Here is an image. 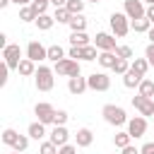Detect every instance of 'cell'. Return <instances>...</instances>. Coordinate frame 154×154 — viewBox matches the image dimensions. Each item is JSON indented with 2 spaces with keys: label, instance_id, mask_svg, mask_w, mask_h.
Here are the masks:
<instances>
[{
  "label": "cell",
  "instance_id": "cell-1",
  "mask_svg": "<svg viewBox=\"0 0 154 154\" xmlns=\"http://www.w3.org/2000/svg\"><path fill=\"white\" fill-rule=\"evenodd\" d=\"M101 116H103V120L108 123V125H116V128H120V125H128V113H125V108L123 106H116V103H106L103 108H101Z\"/></svg>",
  "mask_w": 154,
  "mask_h": 154
},
{
  "label": "cell",
  "instance_id": "cell-2",
  "mask_svg": "<svg viewBox=\"0 0 154 154\" xmlns=\"http://www.w3.org/2000/svg\"><path fill=\"white\" fill-rule=\"evenodd\" d=\"M55 70H51V67H46V65H38L36 67V72H34V84H36V89L38 91H51L53 89V84H55Z\"/></svg>",
  "mask_w": 154,
  "mask_h": 154
},
{
  "label": "cell",
  "instance_id": "cell-3",
  "mask_svg": "<svg viewBox=\"0 0 154 154\" xmlns=\"http://www.w3.org/2000/svg\"><path fill=\"white\" fill-rule=\"evenodd\" d=\"M108 24H111V31H113L118 38L128 36V31H130V17H128L125 12H113L111 19H108Z\"/></svg>",
  "mask_w": 154,
  "mask_h": 154
},
{
  "label": "cell",
  "instance_id": "cell-4",
  "mask_svg": "<svg viewBox=\"0 0 154 154\" xmlns=\"http://www.w3.org/2000/svg\"><path fill=\"white\" fill-rule=\"evenodd\" d=\"M53 70H55V75H60V77H75V75H79V60L63 58V60L55 63Z\"/></svg>",
  "mask_w": 154,
  "mask_h": 154
},
{
  "label": "cell",
  "instance_id": "cell-5",
  "mask_svg": "<svg viewBox=\"0 0 154 154\" xmlns=\"http://www.w3.org/2000/svg\"><path fill=\"white\" fill-rule=\"evenodd\" d=\"M2 58H5V63H7L10 70H17L19 63H22V48H19L17 43H7V46L2 48Z\"/></svg>",
  "mask_w": 154,
  "mask_h": 154
},
{
  "label": "cell",
  "instance_id": "cell-6",
  "mask_svg": "<svg viewBox=\"0 0 154 154\" xmlns=\"http://www.w3.org/2000/svg\"><path fill=\"white\" fill-rule=\"evenodd\" d=\"M87 84L91 91H108L111 89V77L106 72H91L87 77Z\"/></svg>",
  "mask_w": 154,
  "mask_h": 154
},
{
  "label": "cell",
  "instance_id": "cell-7",
  "mask_svg": "<svg viewBox=\"0 0 154 154\" xmlns=\"http://www.w3.org/2000/svg\"><path fill=\"white\" fill-rule=\"evenodd\" d=\"M132 106H135V111H140V116H144V118H152V116H154V99H152V96L137 94V96H132Z\"/></svg>",
  "mask_w": 154,
  "mask_h": 154
},
{
  "label": "cell",
  "instance_id": "cell-8",
  "mask_svg": "<svg viewBox=\"0 0 154 154\" xmlns=\"http://www.w3.org/2000/svg\"><path fill=\"white\" fill-rule=\"evenodd\" d=\"M123 12H125L130 19H140V17H144L147 5H144V0H125V2H123Z\"/></svg>",
  "mask_w": 154,
  "mask_h": 154
},
{
  "label": "cell",
  "instance_id": "cell-9",
  "mask_svg": "<svg viewBox=\"0 0 154 154\" xmlns=\"http://www.w3.org/2000/svg\"><path fill=\"white\" fill-rule=\"evenodd\" d=\"M26 58H31L34 63L48 60V48H46L41 41H29V46H26Z\"/></svg>",
  "mask_w": 154,
  "mask_h": 154
},
{
  "label": "cell",
  "instance_id": "cell-10",
  "mask_svg": "<svg viewBox=\"0 0 154 154\" xmlns=\"http://www.w3.org/2000/svg\"><path fill=\"white\" fill-rule=\"evenodd\" d=\"M128 132L132 135V140L144 137V132H147V118H144V116H135V118H130V120H128Z\"/></svg>",
  "mask_w": 154,
  "mask_h": 154
},
{
  "label": "cell",
  "instance_id": "cell-11",
  "mask_svg": "<svg viewBox=\"0 0 154 154\" xmlns=\"http://www.w3.org/2000/svg\"><path fill=\"white\" fill-rule=\"evenodd\" d=\"M34 116L41 120V123H53V118H55V108L51 106V103H46V101H41V103H36L34 106Z\"/></svg>",
  "mask_w": 154,
  "mask_h": 154
},
{
  "label": "cell",
  "instance_id": "cell-12",
  "mask_svg": "<svg viewBox=\"0 0 154 154\" xmlns=\"http://www.w3.org/2000/svg\"><path fill=\"white\" fill-rule=\"evenodd\" d=\"M94 46L99 48V51H116V34H106V31H101V34H96V38H94Z\"/></svg>",
  "mask_w": 154,
  "mask_h": 154
},
{
  "label": "cell",
  "instance_id": "cell-13",
  "mask_svg": "<svg viewBox=\"0 0 154 154\" xmlns=\"http://www.w3.org/2000/svg\"><path fill=\"white\" fill-rule=\"evenodd\" d=\"M87 89H89V84H87V77H82V75L67 77V91H70V94L79 96V94H84Z\"/></svg>",
  "mask_w": 154,
  "mask_h": 154
},
{
  "label": "cell",
  "instance_id": "cell-14",
  "mask_svg": "<svg viewBox=\"0 0 154 154\" xmlns=\"http://www.w3.org/2000/svg\"><path fill=\"white\" fill-rule=\"evenodd\" d=\"M48 140H51L53 144H58V147H63V144H67V140H70V132H67V128H65V125H55V128L51 130V135H48Z\"/></svg>",
  "mask_w": 154,
  "mask_h": 154
},
{
  "label": "cell",
  "instance_id": "cell-15",
  "mask_svg": "<svg viewBox=\"0 0 154 154\" xmlns=\"http://www.w3.org/2000/svg\"><path fill=\"white\" fill-rule=\"evenodd\" d=\"M75 142H77V147H91V142H94V132H91L89 128H79L77 135H75Z\"/></svg>",
  "mask_w": 154,
  "mask_h": 154
},
{
  "label": "cell",
  "instance_id": "cell-16",
  "mask_svg": "<svg viewBox=\"0 0 154 154\" xmlns=\"http://www.w3.org/2000/svg\"><path fill=\"white\" fill-rule=\"evenodd\" d=\"M116 60H118L116 51H101V53H99V58H96V63H99L101 67H108V70H113Z\"/></svg>",
  "mask_w": 154,
  "mask_h": 154
},
{
  "label": "cell",
  "instance_id": "cell-17",
  "mask_svg": "<svg viewBox=\"0 0 154 154\" xmlns=\"http://www.w3.org/2000/svg\"><path fill=\"white\" fill-rule=\"evenodd\" d=\"M26 135H29L31 140H43V137H46V123H41V120L31 123V125L26 128Z\"/></svg>",
  "mask_w": 154,
  "mask_h": 154
},
{
  "label": "cell",
  "instance_id": "cell-18",
  "mask_svg": "<svg viewBox=\"0 0 154 154\" xmlns=\"http://www.w3.org/2000/svg\"><path fill=\"white\" fill-rule=\"evenodd\" d=\"M130 29H132L135 34H147V31L152 29V22H149L147 17H140V19H130Z\"/></svg>",
  "mask_w": 154,
  "mask_h": 154
},
{
  "label": "cell",
  "instance_id": "cell-19",
  "mask_svg": "<svg viewBox=\"0 0 154 154\" xmlns=\"http://www.w3.org/2000/svg\"><path fill=\"white\" fill-rule=\"evenodd\" d=\"M144 77L140 75V72H135V70H128L125 75H123V84L128 87V89H135V87H140V82H142Z\"/></svg>",
  "mask_w": 154,
  "mask_h": 154
},
{
  "label": "cell",
  "instance_id": "cell-20",
  "mask_svg": "<svg viewBox=\"0 0 154 154\" xmlns=\"http://www.w3.org/2000/svg\"><path fill=\"white\" fill-rule=\"evenodd\" d=\"M19 75H24V77H34V72H36V63L31 60V58H22V63H19Z\"/></svg>",
  "mask_w": 154,
  "mask_h": 154
},
{
  "label": "cell",
  "instance_id": "cell-21",
  "mask_svg": "<svg viewBox=\"0 0 154 154\" xmlns=\"http://www.w3.org/2000/svg\"><path fill=\"white\" fill-rule=\"evenodd\" d=\"M34 24H36L41 31H48V29H53V24H55V17H53V14H38Z\"/></svg>",
  "mask_w": 154,
  "mask_h": 154
},
{
  "label": "cell",
  "instance_id": "cell-22",
  "mask_svg": "<svg viewBox=\"0 0 154 154\" xmlns=\"http://www.w3.org/2000/svg\"><path fill=\"white\" fill-rule=\"evenodd\" d=\"M89 36H87V31H72L70 34V46H89Z\"/></svg>",
  "mask_w": 154,
  "mask_h": 154
},
{
  "label": "cell",
  "instance_id": "cell-23",
  "mask_svg": "<svg viewBox=\"0 0 154 154\" xmlns=\"http://www.w3.org/2000/svg\"><path fill=\"white\" fill-rule=\"evenodd\" d=\"M149 67H152V65H149V60H147V58H135V60L130 63V70H135V72H140L142 77L147 75V70H149Z\"/></svg>",
  "mask_w": 154,
  "mask_h": 154
},
{
  "label": "cell",
  "instance_id": "cell-24",
  "mask_svg": "<svg viewBox=\"0 0 154 154\" xmlns=\"http://www.w3.org/2000/svg\"><path fill=\"white\" fill-rule=\"evenodd\" d=\"M130 142H132V135H130L128 130H125V132H116V135H113V144H116L118 149H123V147H128Z\"/></svg>",
  "mask_w": 154,
  "mask_h": 154
},
{
  "label": "cell",
  "instance_id": "cell-25",
  "mask_svg": "<svg viewBox=\"0 0 154 154\" xmlns=\"http://www.w3.org/2000/svg\"><path fill=\"white\" fill-rule=\"evenodd\" d=\"M36 12H34V7L31 5H24V7H19V22H36Z\"/></svg>",
  "mask_w": 154,
  "mask_h": 154
},
{
  "label": "cell",
  "instance_id": "cell-26",
  "mask_svg": "<svg viewBox=\"0 0 154 154\" xmlns=\"http://www.w3.org/2000/svg\"><path fill=\"white\" fill-rule=\"evenodd\" d=\"M55 22L58 24H70V19H72V12L67 10V7H55Z\"/></svg>",
  "mask_w": 154,
  "mask_h": 154
},
{
  "label": "cell",
  "instance_id": "cell-27",
  "mask_svg": "<svg viewBox=\"0 0 154 154\" xmlns=\"http://www.w3.org/2000/svg\"><path fill=\"white\" fill-rule=\"evenodd\" d=\"M17 140H19V132H17V130H12V128H5V130H2V144L14 147Z\"/></svg>",
  "mask_w": 154,
  "mask_h": 154
},
{
  "label": "cell",
  "instance_id": "cell-28",
  "mask_svg": "<svg viewBox=\"0 0 154 154\" xmlns=\"http://www.w3.org/2000/svg\"><path fill=\"white\" fill-rule=\"evenodd\" d=\"M137 94H142V96H152V99H154V82L144 77V79L140 82V87H137Z\"/></svg>",
  "mask_w": 154,
  "mask_h": 154
},
{
  "label": "cell",
  "instance_id": "cell-29",
  "mask_svg": "<svg viewBox=\"0 0 154 154\" xmlns=\"http://www.w3.org/2000/svg\"><path fill=\"white\" fill-rule=\"evenodd\" d=\"M72 31H84L87 29V19L82 17V14H72V19H70V24H67Z\"/></svg>",
  "mask_w": 154,
  "mask_h": 154
},
{
  "label": "cell",
  "instance_id": "cell-30",
  "mask_svg": "<svg viewBox=\"0 0 154 154\" xmlns=\"http://www.w3.org/2000/svg\"><path fill=\"white\" fill-rule=\"evenodd\" d=\"M63 58H65V51H63V46H58V43L48 46V60L58 63V60H63Z\"/></svg>",
  "mask_w": 154,
  "mask_h": 154
},
{
  "label": "cell",
  "instance_id": "cell-31",
  "mask_svg": "<svg viewBox=\"0 0 154 154\" xmlns=\"http://www.w3.org/2000/svg\"><path fill=\"white\" fill-rule=\"evenodd\" d=\"M128 70H130V60L118 58V60H116V65H113V72H116V75H125Z\"/></svg>",
  "mask_w": 154,
  "mask_h": 154
},
{
  "label": "cell",
  "instance_id": "cell-32",
  "mask_svg": "<svg viewBox=\"0 0 154 154\" xmlns=\"http://www.w3.org/2000/svg\"><path fill=\"white\" fill-rule=\"evenodd\" d=\"M72 14H82V10H84V0H67V5H65Z\"/></svg>",
  "mask_w": 154,
  "mask_h": 154
},
{
  "label": "cell",
  "instance_id": "cell-33",
  "mask_svg": "<svg viewBox=\"0 0 154 154\" xmlns=\"http://www.w3.org/2000/svg\"><path fill=\"white\" fill-rule=\"evenodd\" d=\"M38 154H58V144H53L51 140H46V142H41Z\"/></svg>",
  "mask_w": 154,
  "mask_h": 154
},
{
  "label": "cell",
  "instance_id": "cell-34",
  "mask_svg": "<svg viewBox=\"0 0 154 154\" xmlns=\"http://www.w3.org/2000/svg\"><path fill=\"white\" fill-rule=\"evenodd\" d=\"M116 55H118V58H125V60H132L135 53H132L130 46H116Z\"/></svg>",
  "mask_w": 154,
  "mask_h": 154
},
{
  "label": "cell",
  "instance_id": "cell-35",
  "mask_svg": "<svg viewBox=\"0 0 154 154\" xmlns=\"http://www.w3.org/2000/svg\"><path fill=\"white\" fill-rule=\"evenodd\" d=\"M26 147H29V135H19V140L14 142V152H26Z\"/></svg>",
  "mask_w": 154,
  "mask_h": 154
},
{
  "label": "cell",
  "instance_id": "cell-36",
  "mask_svg": "<svg viewBox=\"0 0 154 154\" xmlns=\"http://www.w3.org/2000/svg\"><path fill=\"white\" fill-rule=\"evenodd\" d=\"M31 7H34V12H36V14H46L48 2H43V0H31Z\"/></svg>",
  "mask_w": 154,
  "mask_h": 154
},
{
  "label": "cell",
  "instance_id": "cell-37",
  "mask_svg": "<svg viewBox=\"0 0 154 154\" xmlns=\"http://www.w3.org/2000/svg\"><path fill=\"white\" fill-rule=\"evenodd\" d=\"M67 111H55V118H53V125H65L67 123Z\"/></svg>",
  "mask_w": 154,
  "mask_h": 154
},
{
  "label": "cell",
  "instance_id": "cell-38",
  "mask_svg": "<svg viewBox=\"0 0 154 154\" xmlns=\"http://www.w3.org/2000/svg\"><path fill=\"white\" fill-rule=\"evenodd\" d=\"M58 154H77V144H63V147H58Z\"/></svg>",
  "mask_w": 154,
  "mask_h": 154
},
{
  "label": "cell",
  "instance_id": "cell-39",
  "mask_svg": "<svg viewBox=\"0 0 154 154\" xmlns=\"http://www.w3.org/2000/svg\"><path fill=\"white\" fill-rule=\"evenodd\" d=\"M144 58H147V60H149V65L154 67V43H149V46L144 48Z\"/></svg>",
  "mask_w": 154,
  "mask_h": 154
},
{
  "label": "cell",
  "instance_id": "cell-40",
  "mask_svg": "<svg viewBox=\"0 0 154 154\" xmlns=\"http://www.w3.org/2000/svg\"><path fill=\"white\" fill-rule=\"evenodd\" d=\"M7 72H10V67H7V63H2V67H0V84H7Z\"/></svg>",
  "mask_w": 154,
  "mask_h": 154
},
{
  "label": "cell",
  "instance_id": "cell-41",
  "mask_svg": "<svg viewBox=\"0 0 154 154\" xmlns=\"http://www.w3.org/2000/svg\"><path fill=\"white\" fill-rule=\"evenodd\" d=\"M140 152H142V154H154V142H147V144H142V147H140Z\"/></svg>",
  "mask_w": 154,
  "mask_h": 154
},
{
  "label": "cell",
  "instance_id": "cell-42",
  "mask_svg": "<svg viewBox=\"0 0 154 154\" xmlns=\"http://www.w3.org/2000/svg\"><path fill=\"white\" fill-rule=\"evenodd\" d=\"M123 154H142L137 147H132V144H128V147H123Z\"/></svg>",
  "mask_w": 154,
  "mask_h": 154
},
{
  "label": "cell",
  "instance_id": "cell-43",
  "mask_svg": "<svg viewBox=\"0 0 154 154\" xmlns=\"http://www.w3.org/2000/svg\"><path fill=\"white\" fill-rule=\"evenodd\" d=\"M144 17H147V19L154 24V5H147V12H144Z\"/></svg>",
  "mask_w": 154,
  "mask_h": 154
},
{
  "label": "cell",
  "instance_id": "cell-44",
  "mask_svg": "<svg viewBox=\"0 0 154 154\" xmlns=\"http://www.w3.org/2000/svg\"><path fill=\"white\" fill-rule=\"evenodd\" d=\"M51 5H53V7H65L67 0H51Z\"/></svg>",
  "mask_w": 154,
  "mask_h": 154
},
{
  "label": "cell",
  "instance_id": "cell-45",
  "mask_svg": "<svg viewBox=\"0 0 154 154\" xmlns=\"http://www.w3.org/2000/svg\"><path fill=\"white\" fill-rule=\"evenodd\" d=\"M147 38H149V43H154V24H152V29L147 31Z\"/></svg>",
  "mask_w": 154,
  "mask_h": 154
},
{
  "label": "cell",
  "instance_id": "cell-46",
  "mask_svg": "<svg viewBox=\"0 0 154 154\" xmlns=\"http://www.w3.org/2000/svg\"><path fill=\"white\" fill-rule=\"evenodd\" d=\"M14 5H19V7H24V5H31V0H12Z\"/></svg>",
  "mask_w": 154,
  "mask_h": 154
},
{
  "label": "cell",
  "instance_id": "cell-47",
  "mask_svg": "<svg viewBox=\"0 0 154 154\" xmlns=\"http://www.w3.org/2000/svg\"><path fill=\"white\" fill-rule=\"evenodd\" d=\"M5 46H7V36H5V34H0V48H5Z\"/></svg>",
  "mask_w": 154,
  "mask_h": 154
},
{
  "label": "cell",
  "instance_id": "cell-48",
  "mask_svg": "<svg viewBox=\"0 0 154 154\" xmlns=\"http://www.w3.org/2000/svg\"><path fill=\"white\" fill-rule=\"evenodd\" d=\"M10 2H12V0H0V10H5V7L10 5Z\"/></svg>",
  "mask_w": 154,
  "mask_h": 154
},
{
  "label": "cell",
  "instance_id": "cell-49",
  "mask_svg": "<svg viewBox=\"0 0 154 154\" xmlns=\"http://www.w3.org/2000/svg\"><path fill=\"white\" fill-rule=\"evenodd\" d=\"M144 5H154V0H144Z\"/></svg>",
  "mask_w": 154,
  "mask_h": 154
},
{
  "label": "cell",
  "instance_id": "cell-50",
  "mask_svg": "<svg viewBox=\"0 0 154 154\" xmlns=\"http://www.w3.org/2000/svg\"><path fill=\"white\" fill-rule=\"evenodd\" d=\"M91 2H103V0H91Z\"/></svg>",
  "mask_w": 154,
  "mask_h": 154
},
{
  "label": "cell",
  "instance_id": "cell-51",
  "mask_svg": "<svg viewBox=\"0 0 154 154\" xmlns=\"http://www.w3.org/2000/svg\"><path fill=\"white\" fill-rule=\"evenodd\" d=\"M12 154H24V152H12Z\"/></svg>",
  "mask_w": 154,
  "mask_h": 154
},
{
  "label": "cell",
  "instance_id": "cell-52",
  "mask_svg": "<svg viewBox=\"0 0 154 154\" xmlns=\"http://www.w3.org/2000/svg\"><path fill=\"white\" fill-rule=\"evenodd\" d=\"M43 2H51V0H43Z\"/></svg>",
  "mask_w": 154,
  "mask_h": 154
},
{
  "label": "cell",
  "instance_id": "cell-53",
  "mask_svg": "<svg viewBox=\"0 0 154 154\" xmlns=\"http://www.w3.org/2000/svg\"><path fill=\"white\" fill-rule=\"evenodd\" d=\"M152 120H154V116H152Z\"/></svg>",
  "mask_w": 154,
  "mask_h": 154
}]
</instances>
